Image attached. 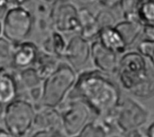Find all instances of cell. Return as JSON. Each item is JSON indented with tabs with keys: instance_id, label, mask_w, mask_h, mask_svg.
<instances>
[{
	"instance_id": "cell-6",
	"label": "cell",
	"mask_w": 154,
	"mask_h": 137,
	"mask_svg": "<svg viewBox=\"0 0 154 137\" xmlns=\"http://www.w3.org/2000/svg\"><path fill=\"white\" fill-rule=\"evenodd\" d=\"M149 118L148 109L132 98L121 101L113 116L115 128L125 136L132 131L142 129L147 124Z\"/></svg>"
},
{
	"instance_id": "cell-31",
	"label": "cell",
	"mask_w": 154,
	"mask_h": 137,
	"mask_svg": "<svg viewBox=\"0 0 154 137\" xmlns=\"http://www.w3.org/2000/svg\"><path fill=\"white\" fill-rule=\"evenodd\" d=\"M145 137H154V122L148 127Z\"/></svg>"
},
{
	"instance_id": "cell-18",
	"label": "cell",
	"mask_w": 154,
	"mask_h": 137,
	"mask_svg": "<svg viewBox=\"0 0 154 137\" xmlns=\"http://www.w3.org/2000/svg\"><path fill=\"white\" fill-rule=\"evenodd\" d=\"M15 75L19 88L21 86L26 92L32 88L41 86L43 83V80L39 76L38 73L36 72L33 66L18 70Z\"/></svg>"
},
{
	"instance_id": "cell-3",
	"label": "cell",
	"mask_w": 154,
	"mask_h": 137,
	"mask_svg": "<svg viewBox=\"0 0 154 137\" xmlns=\"http://www.w3.org/2000/svg\"><path fill=\"white\" fill-rule=\"evenodd\" d=\"M36 110L26 99L17 98L5 106L3 121L5 129L13 137H25L34 125Z\"/></svg>"
},
{
	"instance_id": "cell-34",
	"label": "cell",
	"mask_w": 154,
	"mask_h": 137,
	"mask_svg": "<svg viewBox=\"0 0 154 137\" xmlns=\"http://www.w3.org/2000/svg\"><path fill=\"white\" fill-rule=\"evenodd\" d=\"M79 3H81V4H88V3H91V2H93L94 0H78Z\"/></svg>"
},
{
	"instance_id": "cell-27",
	"label": "cell",
	"mask_w": 154,
	"mask_h": 137,
	"mask_svg": "<svg viewBox=\"0 0 154 137\" xmlns=\"http://www.w3.org/2000/svg\"><path fill=\"white\" fill-rule=\"evenodd\" d=\"M42 93H43L42 85L27 91L29 101H31L33 105H41V102L42 100Z\"/></svg>"
},
{
	"instance_id": "cell-7",
	"label": "cell",
	"mask_w": 154,
	"mask_h": 137,
	"mask_svg": "<svg viewBox=\"0 0 154 137\" xmlns=\"http://www.w3.org/2000/svg\"><path fill=\"white\" fill-rule=\"evenodd\" d=\"M61 106L63 107L60 111L63 132L67 136H74L90 122L92 110L79 97H68Z\"/></svg>"
},
{
	"instance_id": "cell-5",
	"label": "cell",
	"mask_w": 154,
	"mask_h": 137,
	"mask_svg": "<svg viewBox=\"0 0 154 137\" xmlns=\"http://www.w3.org/2000/svg\"><path fill=\"white\" fill-rule=\"evenodd\" d=\"M150 70L146 58L140 52H128L119 60V82L126 91L133 93L146 80Z\"/></svg>"
},
{
	"instance_id": "cell-15",
	"label": "cell",
	"mask_w": 154,
	"mask_h": 137,
	"mask_svg": "<svg viewBox=\"0 0 154 137\" xmlns=\"http://www.w3.org/2000/svg\"><path fill=\"white\" fill-rule=\"evenodd\" d=\"M99 41L106 48L118 54H122L126 49V45L119 34V32L114 27H106L100 30L99 32Z\"/></svg>"
},
{
	"instance_id": "cell-2",
	"label": "cell",
	"mask_w": 154,
	"mask_h": 137,
	"mask_svg": "<svg viewBox=\"0 0 154 137\" xmlns=\"http://www.w3.org/2000/svg\"><path fill=\"white\" fill-rule=\"evenodd\" d=\"M77 79L76 70L69 63L61 62L57 70L43 81L41 105L51 108L60 107L74 88Z\"/></svg>"
},
{
	"instance_id": "cell-33",
	"label": "cell",
	"mask_w": 154,
	"mask_h": 137,
	"mask_svg": "<svg viewBox=\"0 0 154 137\" xmlns=\"http://www.w3.org/2000/svg\"><path fill=\"white\" fill-rule=\"evenodd\" d=\"M0 137H13L5 129H0Z\"/></svg>"
},
{
	"instance_id": "cell-10",
	"label": "cell",
	"mask_w": 154,
	"mask_h": 137,
	"mask_svg": "<svg viewBox=\"0 0 154 137\" xmlns=\"http://www.w3.org/2000/svg\"><path fill=\"white\" fill-rule=\"evenodd\" d=\"M91 59L96 68L106 74L117 72L119 65L117 54L106 48L99 40L91 44Z\"/></svg>"
},
{
	"instance_id": "cell-9",
	"label": "cell",
	"mask_w": 154,
	"mask_h": 137,
	"mask_svg": "<svg viewBox=\"0 0 154 137\" xmlns=\"http://www.w3.org/2000/svg\"><path fill=\"white\" fill-rule=\"evenodd\" d=\"M64 57L75 70H79L91 58V45L80 35H76L68 41Z\"/></svg>"
},
{
	"instance_id": "cell-30",
	"label": "cell",
	"mask_w": 154,
	"mask_h": 137,
	"mask_svg": "<svg viewBox=\"0 0 154 137\" xmlns=\"http://www.w3.org/2000/svg\"><path fill=\"white\" fill-rule=\"evenodd\" d=\"M125 137H145V136L143 134L142 129H138V130L132 131L129 134L125 135Z\"/></svg>"
},
{
	"instance_id": "cell-36",
	"label": "cell",
	"mask_w": 154,
	"mask_h": 137,
	"mask_svg": "<svg viewBox=\"0 0 154 137\" xmlns=\"http://www.w3.org/2000/svg\"><path fill=\"white\" fill-rule=\"evenodd\" d=\"M43 1H45V2H47V3H51V4H53V3H55V2H57V1H60V0H43Z\"/></svg>"
},
{
	"instance_id": "cell-19",
	"label": "cell",
	"mask_w": 154,
	"mask_h": 137,
	"mask_svg": "<svg viewBox=\"0 0 154 137\" xmlns=\"http://www.w3.org/2000/svg\"><path fill=\"white\" fill-rule=\"evenodd\" d=\"M142 26L143 25L138 22L126 20L116 24L115 28L123 38L125 45L130 46L139 37L142 31Z\"/></svg>"
},
{
	"instance_id": "cell-35",
	"label": "cell",
	"mask_w": 154,
	"mask_h": 137,
	"mask_svg": "<svg viewBox=\"0 0 154 137\" xmlns=\"http://www.w3.org/2000/svg\"><path fill=\"white\" fill-rule=\"evenodd\" d=\"M2 34H3V24L0 22V37L2 36Z\"/></svg>"
},
{
	"instance_id": "cell-4",
	"label": "cell",
	"mask_w": 154,
	"mask_h": 137,
	"mask_svg": "<svg viewBox=\"0 0 154 137\" xmlns=\"http://www.w3.org/2000/svg\"><path fill=\"white\" fill-rule=\"evenodd\" d=\"M3 36L14 44H19L30 36L34 19L32 12L25 6H12L3 18Z\"/></svg>"
},
{
	"instance_id": "cell-29",
	"label": "cell",
	"mask_w": 154,
	"mask_h": 137,
	"mask_svg": "<svg viewBox=\"0 0 154 137\" xmlns=\"http://www.w3.org/2000/svg\"><path fill=\"white\" fill-rule=\"evenodd\" d=\"M10 8L9 0H0V19L4 18L5 13Z\"/></svg>"
},
{
	"instance_id": "cell-12",
	"label": "cell",
	"mask_w": 154,
	"mask_h": 137,
	"mask_svg": "<svg viewBox=\"0 0 154 137\" xmlns=\"http://www.w3.org/2000/svg\"><path fill=\"white\" fill-rule=\"evenodd\" d=\"M19 85L16 75L6 67H0V105L6 106L18 98Z\"/></svg>"
},
{
	"instance_id": "cell-25",
	"label": "cell",
	"mask_w": 154,
	"mask_h": 137,
	"mask_svg": "<svg viewBox=\"0 0 154 137\" xmlns=\"http://www.w3.org/2000/svg\"><path fill=\"white\" fill-rule=\"evenodd\" d=\"M139 52L148 58L154 67V39H144L138 46Z\"/></svg>"
},
{
	"instance_id": "cell-24",
	"label": "cell",
	"mask_w": 154,
	"mask_h": 137,
	"mask_svg": "<svg viewBox=\"0 0 154 137\" xmlns=\"http://www.w3.org/2000/svg\"><path fill=\"white\" fill-rule=\"evenodd\" d=\"M14 44L5 37H0V62H11Z\"/></svg>"
},
{
	"instance_id": "cell-16",
	"label": "cell",
	"mask_w": 154,
	"mask_h": 137,
	"mask_svg": "<svg viewBox=\"0 0 154 137\" xmlns=\"http://www.w3.org/2000/svg\"><path fill=\"white\" fill-rule=\"evenodd\" d=\"M67 44L62 33L52 30L42 42V51L61 58L64 57Z\"/></svg>"
},
{
	"instance_id": "cell-39",
	"label": "cell",
	"mask_w": 154,
	"mask_h": 137,
	"mask_svg": "<svg viewBox=\"0 0 154 137\" xmlns=\"http://www.w3.org/2000/svg\"><path fill=\"white\" fill-rule=\"evenodd\" d=\"M141 1H146V0H141Z\"/></svg>"
},
{
	"instance_id": "cell-37",
	"label": "cell",
	"mask_w": 154,
	"mask_h": 137,
	"mask_svg": "<svg viewBox=\"0 0 154 137\" xmlns=\"http://www.w3.org/2000/svg\"><path fill=\"white\" fill-rule=\"evenodd\" d=\"M111 137H125V136H113Z\"/></svg>"
},
{
	"instance_id": "cell-32",
	"label": "cell",
	"mask_w": 154,
	"mask_h": 137,
	"mask_svg": "<svg viewBox=\"0 0 154 137\" xmlns=\"http://www.w3.org/2000/svg\"><path fill=\"white\" fill-rule=\"evenodd\" d=\"M102 1L105 4L109 5V6H113V5H116L118 3H120L121 0H102Z\"/></svg>"
},
{
	"instance_id": "cell-38",
	"label": "cell",
	"mask_w": 154,
	"mask_h": 137,
	"mask_svg": "<svg viewBox=\"0 0 154 137\" xmlns=\"http://www.w3.org/2000/svg\"><path fill=\"white\" fill-rule=\"evenodd\" d=\"M1 112H2V106L0 105V114H1Z\"/></svg>"
},
{
	"instance_id": "cell-23",
	"label": "cell",
	"mask_w": 154,
	"mask_h": 137,
	"mask_svg": "<svg viewBox=\"0 0 154 137\" xmlns=\"http://www.w3.org/2000/svg\"><path fill=\"white\" fill-rule=\"evenodd\" d=\"M136 97L149 99L154 96V73L150 70L146 80L133 92Z\"/></svg>"
},
{
	"instance_id": "cell-26",
	"label": "cell",
	"mask_w": 154,
	"mask_h": 137,
	"mask_svg": "<svg viewBox=\"0 0 154 137\" xmlns=\"http://www.w3.org/2000/svg\"><path fill=\"white\" fill-rule=\"evenodd\" d=\"M96 18L101 29L106 27H114L115 18L113 14L107 11H101Z\"/></svg>"
},
{
	"instance_id": "cell-28",
	"label": "cell",
	"mask_w": 154,
	"mask_h": 137,
	"mask_svg": "<svg viewBox=\"0 0 154 137\" xmlns=\"http://www.w3.org/2000/svg\"><path fill=\"white\" fill-rule=\"evenodd\" d=\"M31 137H67L62 130H36Z\"/></svg>"
},
{
	"instance_id": "cell-17",
	"label": "cell",
	"mask_w": 154,
	"mask_h": 137,
	"mask_svg": "<svg viewBox=\"0 0 154 137\" xmlns=\"http://www.w3.org/2000/svg\"><path fill=\"white\" fill-rule=\"evenodd\" d=\"M60 63V58L47 54L43 51H40L38 57L32 66L38 73L39 76L44 81L57 70Z\"/></svg>"
},
{
	"instance_id": "cell-1",
	"label": "cell",
	"mask_w": 154,
	"mask_h": 137,
	"mask_svg": "<svg viewBox=\"0 0 154 137\" xmlns=\"http://www.w3.org/2000/svg\"><path fill=\"white\" fill-rule=\"evenodd\" d=\"M68 97L82 99L100 121L111 118L121 102L118 85L97 69L80 73Z\"/></svg>"
},
{
	"instance_id": "cell-13",
	"label": "cell",
	"mask_w": 154,
	"mask_h": 137,
	"mask_svg": "<svg viewBox=\"0 0 154 137\" xmlns=\"http://www.w3.org/2000/svg\"><path fill=\"white\" fill-rule=\"evenodd\" d=\"M33 127L37 130H62V120L58 108L42 106L36 110Z\"/></svg>"
},
{
	"instance_id": "cell-14",
	"label": "cell",
	"mask_w": 154,
	"mask_h": 137,
	"mask_svg": "<svg viewBox=\"0 0 154 137\" xmlns=\"http://www.w3.org/2000/svg\"><path fill=\"white\" fill-rule=\"evenodd\" d=\"M79 35L88 41L92 40L96 37H98L101 28L97 21V18L90 13L88 8L83 7L79 10Z\"/></svg>"
},
{
	"instance_id": "cell-22",
	"label": "cell",
	"mask_w": 154,
	"mask_h": 137,
	"mask_svg": "<svg viewBox=\"0 0 154 137\" xmlns=\"http://www.w3.org/2000/svg\"><path fill=\"white\" fill-rule=\"evenodd\" d=\"M143 1L141 0H121L120 4L125 13V17L128 21L139 22L138 12Z\"/></svg>"
},
{
	"instance_id": "cell-8",
	"label": "cell",
	"mask_w": 154,
	"mask_h": 137,
	"mask_svg": "<svg viewBox=\"0 0 154 137\" xmlns=\"http://www.w3.org/2000/svg\"><path fill=\"white\" fill-rule=\"evenodd\" d=\"M51 22L54 31L60 33L79 32V10L68 0H60L51 4Z\"/></svg>"
},
{
	"instance_id": "cell-20",
	"label": "cell",
	"mask_w": 154,
	"mask_h": 137,
	"mask_svg": "<svg viewBox=\"0 0 154 137\" xmlns=\"http://www.w3.org/2000/svg\"><path fill=\"white\" fill-rule=\"evenodd\" d=\"M108 129L100 120L90 121L78 135L71 137H107Z\"/></svg>"
},
{
	"instance_id": "cell-21",
	"label": "cell",
	"mask_w": 154,
	"mask_h": 137,
	"mask_svg": "<svg viewBox=\"0 0 154 137\" xmlns=\"http://www.w3.org/2000/svg\"><path fill=\"white\" fill-rule=\"evenodd\" d=\"M139 22L145 26H154V0H146L143 1L139 12Z\"/></svg>"
},
{
	"instance_id": "cell-11",
	"label": "cell",
	"mask_w": 154,
	"mask_h": 137,
	"mask_svg": "<svg viewBox=\"0 0 154 137\" xmlns=\"http://www.w3.org/2000/svg\"><path fill=\"white\" fill-rule=\"evenodd\" d=\"M39 53L38 47L32 41L25 40L19 44H14V50L11 60L13 68L22 70L32 66Z\"/></svg>"
}]
</instances>
